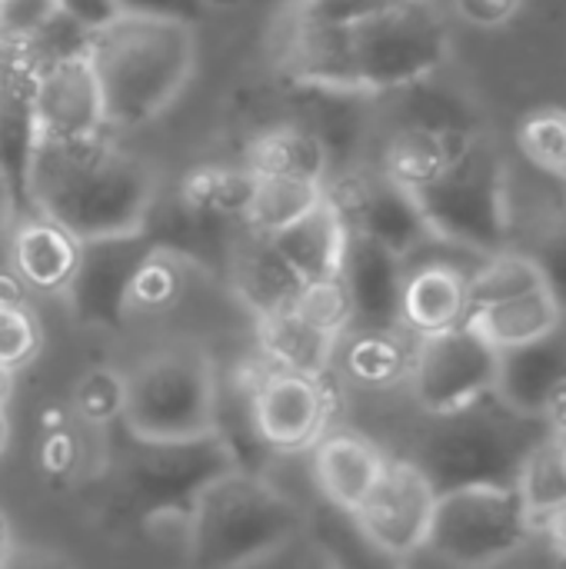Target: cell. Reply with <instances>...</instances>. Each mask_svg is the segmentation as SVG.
Masks as SVG:
<instances>
[{
  "mask_svg": "<svg viewBox=\"0 0 566 569\" xmlns=\"http://www.w3.org/2000/svg\"><path fill=\"white\" fill-rule=\"evenodd\" d=\"M450 60V30L430 3H400L347 30L287 20L280 63L297 87L390 97L437 77Z\"/></svg>",
  "mask_w": 566,
  "mask_h": 569,
  "instance_id": "cell-1",
  "label": "cell"
},
{
  "mask_svg": "<svg viewBox=\"0 0 566 569\" xmlns=\"http://www.w3.org/2000/svg\"><path fill=\"white\" fill-rule=\"evenodd\" d=\"M157 173L147 160L107 137L53 143L43 140L33 160V213L53 220L80 243L140 233L153 200Z\"/></svg>",
  "mask_w": 566,
  "mask_h": 569,
  "instance_id": "cell-2",
  "label": "cell"
},
{
  "mask_svg": "<svg viewBox=\"0 0 566 569\" xmlns=\"http://www.w3.org/2000/svg\"><path fill=\"white\" fill-rule=\"evenodd\" d=\"M107 130H133L170 110L197 70V27L117 17L87 47Z\"/></svg>",
  "mask_w": 566,
  "mask_h": 569,
  "instance_id": "cell-3",
  "label": "cell"
},
{
  "mask_svg": "<svg viewBox=\"0 0 566 569\" xmlns=\"http://www.w3.org/2000/svg\"><path fill=\"white\" fill-rule=\"evenodd\" d=\"M117 430L120 437L110 443L107 457V497L120 520L143 533H167V527H177L183 537L200 493L240 467L224 433L160 443L137 440L120 423Z\"/></svg>",
  "mask_w": 566,
  "mask_h": 569,
  "instance_id": "cell-4",
  "label": "cell"
},
{
  "mask_svg": "<svg viewBox=\"0 0 566 569\" xmlns=\"http://www.w3.org/2000/svg\"><path fill=\"white\" fill-rule=\"evenodd\" d=\"M307 527L310 510L264 473L237 467L200 493L183 550L193 569H254L307 537Z\"/></svg>",
  "mask_w": 566,
  "mask_h": 569,
  "instance_id": "cell-5",
  "label": "cell"
},
{
  "mask_svg": "<svg viewBox=\"0 0 566 569\" xmlns=\"http://www.w3.org/2000/svg\"><path fill=\"white\" fill-rule=\"evenodd\" d=\"M550 437L547 420L487 397L460 413L434 417L417 457L437 497L474 487H520L530 453Z\"/></svg>",
  "mask_w": 566,
  "mask_h": 569,
  "instance_id": "cell-6",
  "label": "cell"
},
{
  "mask_svg": "<svg viewBox=\"0 0 566 569\" xmlns=\"http://www.w3.org/2000/svg\"><path fill=\"white\" fill-rule=\"evenodd\" d=\"M410 193L440 247L477 263L510 250L507 163L487 133L454 157L437 180Z\"/></svg>",
  "mask_w": 566,
  "mask_h": 569,
  "instance_id": "cell-7",
  "label": "cell"
},
{
  "mask_svg": "<svg viewBox=\"0 0 566 569\" xmlns=\"http://www.w3.org/2000/svg\"><path fill=\"white\" fill-rule=\"evenodd\" d=\"M220 377L197 347L147 353L123 373L120 427L137 440H200L220 430Z\"/></svg>",
  "mask_w": 566,
  "mask_h": 569,
  "instance_id": "cell-8",
  "label": "cell"
},
{
  "mask_svg": "<svg viewBox=\"0 0 566 569\" xmlns=\"http://www.w3.org/2000/svg\"><path fill=\"white\" fill-rule=\"evenodd\" d=\"M537 520L517 487H474L437 497L427 547L454 569H490L524 550Z\"/></svg>",
  "mask_w": 566,
  "mask_h": 569,
  "instance_id": "cell-9",
  "label": "cell"
},
{
  "mask_svg": "<svg viewBox=\"0 0 566 569\" xmlns=\"http://www.w3.org/2000/svg\"><path fill=\"white\" fill-rule=\"evenodd\" d=\"M497 373L500 350L470 323H460L447 333L417 340L410 387L430 417H450L494 397Z\"/></svg>",
  "mask_w": 566,
  "mask_h": 569,
  "instance_id": "cell-10",
  "label": "cell"
},
{
  "mask_svg": "<svg viewBox=\"0 0 566 569\" xmlns=\"http://www.w3.org/2000/svg\"><path fill=\"white\" fill-rule=\"evenodd\" d=\"M337 390L330 377L264 367L247 390V420L267 453H304L330 433Z\"/></svg>",
  "mask_w": 566,
  "mask_h": 569,
  "instance_id": "cell-11",
  "label": "cell"
},
{
  "mask_svg": "<svg viewBox=\"0 0 566 569\" xmlns=\"http://www.w3.org/2000/svg\"><path fill=\"white\" fill-rule=\"evenodd\" d=\"M327 197L340 210L350 233H360L400 260L424 257L437 240L430 237L417 200L384 170H344L327 177Z\"/></svg>",
  "mask_w": 566,
  "mask_h": 569,
  "instance_id": "cell-12",
  "label": "cell"
},
{
  "mask_svg": "<svg viewBox=\"0 0 566 569\" xmlns=\"http://www.w3.org/2000/svg\"><path fill=\"white\" fill-rule=\"evenodd\" d=\"M40 143L33 60L20 40L0 37V210L10 227L33 213L30 177Z\"/></svg>",
  "mask_w": 566,
  "mask_h": 569,
  "instance_id": "cell-13",
  "label": "cell"
},
{
  "mask_svg": "<svg viewBox=\"0 0 566 569\" xmlns=\"http://www.w3.org/2000/svg\"><path fill=\"white\" fill-rule=\"evenodd\" d=\"M150 247L153 243L143 230L83 243L77 273L63 293L77 327L93 333H120L130 323V283Z\"/></svg>",
  "mask_w": 566,
  "mask_h": 569,
  "instance_id": "cell-14",
  "label": "cell"
},
{
  "mask_svg": "<svg viewBox=\"0 0 566 569\" xmlns=\"http://www.w3.org/2000/svg\"><path fill=\"white\" fill-rule=\"evenodd\" d=\"M437 510V490L414 460H387V470L367 503L354 513L360 530L387 553L410 560L427 547Z\"/></svg>",
  "mask_w": 566,
  "mask_h": 569,
  "instance_id": "cell-15",
  "label": "cell"
},
{
  "mask_svg": "<svg viewBox=\"0 0 566 569\" xmlns=\"http://www.w3.org/2000/svg\"><path fill=\"white\" fill-rule=\"evenodd\" d=\"M33 107L40 137L53 143L107 137L100 87L87 53L33 67Z\"/></svg>",
  "mask_w": 566,
  "mask_h": 569,
  "instance_id": "cell-16",
  "label": "cell"
},
{
  "mask_svg": "<svg viewBox=\"0 0 566 569\" xmlns=\"http://www.w3.org/2000/svg\"><path fill=\"white\" fill-rule=\"evenodd\" d=\"M337 277L350 300V313H354L350 330H404L400 300H404L407 260H400L397 253L360 233H350Z\"/></svg>",
  "mask_w": 566,
  "mask_h": 569,
  "instance_id": "cell-17",
  "label": "cell"
},
{
  "mask_svg": "<svg viewBox=\"0 0 566 569\" xmlns=\"http://www.w3.org/2000/svg\"><path fill=\"white\" fill-rule=\"evenodd\" d=\"M457 257H417L407 263L400 323L410 337H437L460 323L470 313V273Z\"/></svg>",
  "mask_w": 566,
  "mask_h": 569,
  "instance_id": "cell-18",
  "label": "cell"
},
{
  "mask_svg": "<svg viewBox=\"0 0 566 569\" xmlns=\"http://www.w3.org/2000/svg\"><path fill=\"white\" fill-rule=\"evenodd\" d=\"M387 460L390 457L367 437L337 430V433H324L314 443L310 473L324 503L354 517L367 503V497L377 490L387 470Z\"/></svg>",
  "mask_w": 566,
  "mask_h": 569,
  "instance_id": "cell-19",
  "label": "cell"
},
{
  "mask_svg": "<svg viewBox=\"0 0 566 569\" xmlns=\"http://www.w3.org/2000/svg\"><path fill=\"white\" fill-rule=\"evenodd\" d=\"M83 243L70 237L53 220L30 213L10 227V270L27 287V293H47L63 297L77 263H80Z\"/></svg>",
  "mask_w": 566,
  "mask_h": 569,
  "instance_id": "cell-20",
  "label": "cell"
},
{
  "mask_svg": "<svg viewBox=\"0 0 566 569\" xmlns=\"http://www.w3.org/2000/svg\"><path fill=\"white\" fill-rule=\"evenodd\" d=\"M566 387V343L554 333L537 343L500 350L494 397L524 417H547L554 397Z\"/></svg>",
  "mask_w": 566,
  "mask_h": 569,
  "instance_id": "cell-21",
  "label": "cell"
},
{
  "mask_svg": "<svg viewBox=\"0 0 566 569\" xmlns=\"http://www.w3.org/2000/svg\"><path fill=\"white\" fill-rule=\"evenodd\" d=\"M227 273L234 293L257 320L294 307L304 287V280L290 270V263L274 250V243L250 230H240V237L234 240L227 257Z\"/></svg>",
  "mask_w": 566,
  "mask_h": 569,
  "instance_id": "cell-22",
  "label": "cell"
},
{
  "mask_svg": "<svg viewBox=\"0 0 566 569\" xmlns=\"http://www.w3.org/2000/svg\"><path fill=\"white\" fill-rule=\"evenodd\" d=\"M394 103V123H407L417 130H427L454 147H467L477 137H484V120L477 103L454 83H447L440 73L430 80H420L407 90L390 93Z\"/></svg>",
  "mask_w": 566,
  "mask_h": 569,
  "instance_id": "cell-23",
  "label": "cell"
},
{
  "mask_svg": "<svg viewBox=\"0 0 566 569\" xmlns=\"http://www.w3.org/2000/svg\"><path fill=\"white\" fill-rule=\"evenodd\" d=\"M347 223L340 217V210L330 203V197H324L310 213H304L297 223H290L287 230L267 237L274 243V250L290 263V270L304 280H330L340 273L344 263V250H347Z\"/></svg>",
  "mask_w": 566,
  "mask_h": 569,
  "instance_id": "cell-24",
  "label": "cell"
},
{
  "mask_svg": "<svg viewBox=\"0 0 566 569\" xmlns=\"http://www.w3.org/2000/svg\"><path fill=\"white\" fill-rule=\"evenodd\" d=\"M564 320L560 303L544 287H534L517 297H504L484 307H474L467 313V323L497 350H514L524 343H537L544 337H554Z\"/></svg>",
  "mask_w": 566,
  "mask_h": 569,
  "instance_id": "cell-25",
  "label": "cell"
},
{
  "mask_svg": "<svg viewBox=\"0 0 566 569\" xmlns=\"http://www.w3.org/2000/svg\"><path fill=\"white\" fill-rule=\"evenodd\" d=\"M257 340L260 357L274 370L307 373V377H330L334 357L340 340L310 327L304 317L294 313V307L257 320Z\"/></svg>",
  "mask_w": 566,
  "mask_h": 569,
  "instance_id": "cell-26",
  "label": "cell"
},
{
  "mask_svg": "<svg viewBox=\"0 0 566 569\" xmlns=\"http://www.w3.org/2000/svg\"><path fill=\"white\" fill-rule=\"evenodd\" d=\"M340 363L350 383L364 390H390L410 380L417 337L407 330H350L340 337Z\"/></svg>",
  "mask_w": 566,
  "mask_h": 569,
  "instance_id": "cell-27",
  "label": "cell"
},
{
  "mask_svg": "<svg viewBox=\"0 0 566 569\" xmlns=\"http://www.w3.org/2000/svg\"><path fill=\"white\" fill-rule=\"evenodd\" d=\"M244 167L254 177H297V180H317V183H327L330 177V157L320 137L300 120L264 130L247 147Z\"/></svg>",
  "mask_w": 566,
  "mask_h": 569,
  "instance_id": "cell-28",
  "label": "cell"
},
{
  "mask_svg": "<svg viewBox=\"0 0 566 569\" xmlns=\"http://www.w3.org/2000/svg\"><path fill=\"white\" fill-rule=\"evenodd\" d=\"M307 533L314 537L324 569H407V560L377 547L350 513L327 503L310 513Z\"/></svg>",
  "mask_w": 566,
  "mask_h": 569,
  "instance_id": "cell-29",
  "label": "cell"
},
{
  "mask_svg": "<svg viewBox=\"0 0 566 569\" xmlns=\"http://www.w3.org/2000/svg\"><path fill=\"white\" fill-rule=\"evenodd\" d=\"M467 147H454V143H447L427 130L407 127V123H390L377 170H384L394 183L417 190V187L437 180L450 167V160L460 157Z\"/></svg>",
  "mask_w": 566,
  "mask_h": 569,
  "instance_id": "cell-30",
  "label": "cell"
},
{
  "mask_svg": "<svg viewBox=\"0 0 566 569\" xmlns=\"http://www.w3.org/2000/svg\"><path fill=\"white\" fill-rule=\"evenodd\" d=\"M254 187H257V177L247 167H200L183 177V183L177 187V197L190 210L217 223L244 227V217L254 200Z\"/></svg>",
  "mask_w": 566,
  "mask_h": 569,
  "instance_id": "cell-31",
  "label": "cell"
},
{
  "mask_svg": "<svg viewBox=\"0 0 566 569\" xmlns=\"http://www.w3.org/2000/svg\"><path fill=\"white\" fill-rule=\"evenodd\" d=\"M327 197V183L297 180V177H257L250 210L244 217V230L274 237L310 213Z\"/></svg>",
  "mask_w": 566,
  "mask_h": 569,
  "instance_id": "cell-32",
  "label": "cell"
},
{
  "mask_svg": "<svg viewBox=\"0 0 566 569\" xmlns=\"http://www.w3.org/2000/svg\"><path fill=\"white\" fill-rule=\"evenodd\" d=\"M187 273H190V267L183 260H177L167 250L150 247V253L143 257V263L137 267L133 283H130V320L173 310L187 290Z\"/></svg>",
  "mask_w": 566,
  "mask_h": 569,
  "instance_id": "cell-33",
  "label": "cell"
},
{
  "mask_svg": "<svg viewBox=\"0 0 566 569\" xmlns=\"http://www.w3.org/2000/svg\"><path fill=\"white\" fill-rule=\"evenodd\" d=\"M534 513V520L547 517L550 510L566 503V440L547 437L527 460L520 487H517Z\"/></svg>",
  "mask_w": 566,
  "mask_h": 569,
  "instance_id": "cell-34",
  "label": "cell"
},
{
  "mask_svg": "<svg viewBox=\"0 0 566 569\" xmlns=\"http://www.w3.org/2000/svg\"><path fill=\"white\" fill-rule=\"evenodd\" d=\"M520 153L544 173L566 180V110H537L517 127Z\"/></svg>",
  "mask_w": 566,
  "mask_h": 569,
  "instance_id": "cell-35",
  "label": "cell"
},
{
  "mask_svg": "<svg viewBox=\"0 0 566 569\" xmlns=\"http://www.w3.org/2000/svg\"><path fill=\"white\" fill-rule=\"evenodd\" d=\"M294 313L304 317L310 327L337 337V340L344 333H350V327H354L350 300H347V290H344L340 277L304 283L300 293H297V300H294Z\"/></svg>",
  "mask_w": 566,
  "mask_h": 569,
  "instance_id": "cell-36",
  "label": "cell"
},
{
  "mask_svg": "<svg viewBox=\"0 0 566 569\" xmlns=\"http://www.w3.org/2000/svg\"><path fill=\"white\" fill-rule=\"evenodd\" d=\"M43 327L30 303H0V367L17 373L40 357Z\"/></svg>",
  "mask_w": 566,
  "mask_h": 569,
  "instance_id": "cell-37",
  "label": "cell"
},
{
  "mask_svg": "<svg viewBox=\"0 0 566 569\" xmlns=\"http://www.w3.org/2000/svg\"><path fill=\"white\" fill-rule=\"evenodd\" d=\"M123 407V377L113 370H90L77 380L73 410L87 427H117Z\"/></svg>",
  "mask_w": 566,
  "mask_h": 569,
  "instance_id": "cell-38",
  "label": "cell"
},
{
  "mask_svg": "<svg viewBox=\"0 0 566 569\" xmlns=\"http://www.w3.org/2000/svg\"><path fill=\"white\" fill-rule=\"evenodd\" d=\"M407 0H294L290 23L324 27V30H347L357 27L384 10H394Z\"/></svg>",
  "mask_w": 566,
  "mask_h": 569,
  "instance_id": "cell-39",
  "label": "cell"
},
{
  "mask_svg": "<svg viewBox=\"0 0 566 569\" xmlns=\"http://www.w3.org/2000/svg\"><path fill=\"white\" fill-rule=\"evenodd\" d=\"M120 17H150V20H173L187 27H200L210 10L203 0H117Z\"/></svg>",
  "mask_w": 566,
  "mask_h": 569,
  "instance_id": "cell-40",
  "label": "cell"
},
{
  "mask_svg": "<svg viewBox=\"0 0 566 569\" xmlns=\"http://www.w3.org/2000/svg\"><path fill=\"white\" fill-rule=\"evenodd\" d=\"M544 273V283L547 290L554 293V300L560 303V310L566 313V223L554 227L547 233V240L540 243L537 253H530Z\"/></svg>",
  "mask_w": 566,
  "mask_h": 569,
  "instance_id": "cell-41",
  "label": "cell"
},
{
  "mask_svg": "<svg viewBox=\"0 0 566 569\" xmlns=\"http://www.w3.org/2000/svg\"><path fill=\"white\" fill-rule=\"evenodd\" d=\"M524 0H454V10L464 23L477 30H497L520 13Z\"/></svg>",
  "mask_w": 566,
  "mask_h": 569,
  "instance_id": "cell-42",
  "label": "cell"
},
{
  "mask_svg": "<svg viewBox=\"0 0 566 569\" xmlns=\"http://www.w3.org/2000/svg\"><path fill=\"white\" fill-rule=\"evenodd\" d=\"M53 3L67 20H73L87 33H97V30H103L107 23H113L120 17L117 0H53Z\"/></svg>",
  "mask_w": 566,
  "mask_h": 569,
  "instance_id": "cell-43",
  "label": "cell"
},
{
  "mask_svg": "<svg viewBox=\"0 0 566 569\" xmlns=\"http://www.w3.org/2000/svg\"><path fill=\"white\" fill-rule=\"evenodd\" d=\"M3 569H77L63 553L57 550H47V547H23V543H13L10 553H7V563Z\"/></svg>",
  "mask_w": 566,
  "mask_h": 569,
  "instance_id": "cell-44",
  "label": "cell"
},
{
  "mask_svg": "<svg viewBox=\"0 0 566 569\" xmlns=\"http://www.w3.org/2000/svg\"><path fill=\"white\" fill-rule=\"evenodd\" d=\"M537 527H544V530H547V537H550L554 550H560V553L566 557V503L564 507H557V510H550L547 517H540V520H537Z\"/></svg>",
  "mask_w": 566,
  "mask_h": 569,
  "instance_id": "cell-45",
  "label": "cell"
},
{
  "mask_svg": "<svg viewBox=\"0 0 566 569\" xmlns=\"http://www.w3.org/2000/svg\"><path fill=\"white\" fill-rule=\"evenodd\" d=\"M13 380H17V373H10V370L0 367V410H3V413H7V407H10V400H13V387H17Z\"/></svg>",
  "mask_w": 566,
  "mask_h": 569,
  "instance_id": "cell-46",
  "label": "cell"
},
{
  "mask_svg": "<svg viewBox=\"0 0 566 569\" xmlns=\"http://www.w3.org/2000/svg\"><path fill=\"white\" fill-rule=\"evenodd\" d=\"M10 547H13V540H10V533H7V523H3V517H0V569L7 563V553H10Z\"/></svg>",
  "mask_w": 566,
  "mask_h": 569,
  "instance_id": "cell-47",
  "label": "cell"
},
{
  "mask_svg": "<svg viewBox=\"0 0 566 569\" xmlns=\"http://www.w3.org/2000/svg\"><path fill=\"white\" fill-rule=\"evenodd\" d=\"M203 3H207L210 13H217V10H234V7H240L244 0H203Z\"/></svg>",
  "mask_w": 566,
  "mask_h": 569,
  "instance_id": "cell-48",
  "label": "cell"
},
{
  "mask_svg": "<svg viewBox=\"0 0 566 569\" xmlns=\"http://www.w3.org/2000/svg\"><path fill=\"white\" fill-rule=\"evenodd\" d=\"M7 440H10V420H7V413L0 410V453L7 450Z\"/></svg>",
  "mask_w": 566,
  "mask_h": 569,
  "instance_id": "cell-49",
  "label": "cell"
},
{
  "mask_svg": "<svg viewBox=\"0 0 566 569\" xmlns=\"http://www.w3.org/2000/svg\"><path fill=\"white\" fill-rule=\"evenodd\" d=\"M3 3H7V0H0V33H3Z\"/></svg>",
  "mask_w": 566,
  "mask_h": 569,
  "instance_id": "cell-50",
  "label": "cell"
},
{
  "mask_svg": "<svg viewBox=\"0 0 566 569\" xmlns=\"http://www.w3.org/2000/svg\"><path fill=\"white\" fill-rule=\"evenodd\" d=\"M407 3H430V0H407Z\"/></svg>",
  "mask_w": 566,
  "mask_h": 569,
  "instance_id": "cell-51",
  "label": "cell"
},
{
  "mask_svg": "<svg viewBox=\"0 0 566 569\" xmlns=\"http://www.w3.org/2000/svg\"><path fill=\"white\" fill-rule=\"evenodd\" d=\"M554 437H557V433H554ZM564 440H566V437H564Z\"/></svg>",
  "mask_w": 566,
  "mask_h": 569,
  "instance_id": "cell-52",
  "label": "cell"
}]
</instances>
